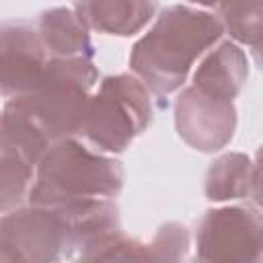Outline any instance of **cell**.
Returning a JSON list of instances; mask_svg holds the SVG:
<instances>
[{
    "label": "cell",
    "instance_id": "obj_1",
    "mask_svg": "<svg viewBox=\"0 0 263 263\" xmlns=\"http://www.w3.org/2000/svg\"><path fill=\"white\" fill-rule=\"evenodd\" d=\"M222 27L210 14L171 8L158 25L138 43L134 68L158 90H171L183 82L193 60L218 39Z\"/></svg>",
    "mask_w": 263,
    "mask_h": 263
},
{
    "label": "cell",
    "instance_id": "obj_2",
    "mask_svg": "<svg viewBox=\"0 0 263 263\" xmlns=\"http://www.w3.org/2000/svg\"><path fill=\"white\" fill-rule=\"evenodd\" d=\"M121 185L117 162L101 158L76 142H62L41 162L31 201L39 205H66L113 195Z\"/></svg>",
    "mask_w": 263,
    "mask_h": 263
},
{
    "label": "cell",
    "instance_id": "obj_3",
    "mask_svg": "<svg viewBox=\"0 0 263 263\" xmlns=\"http://www.w3.org/2000/svg\"><path fill=\"white\" fill-rule=\"evenodd\" d=\"M148 117L150 105L142 86L127 76H117L105 80L101 92L90 101L84 132L105 150H123Z\"/></svg>",
    "mask_w": 263,
    "mask_h": 263
},
{
    "label": "cell",
    "instance_id": "obj_4",
    "mask_svg": "<svg viewBox=\"0 0 263 263\" xmlns=\"http://www.w3.org/2000/svg\"><path fill=\"white\" fill-rule=\"evenodd\" d=\"M72 236L66 214L55 205L6 214L2 230L4 263H58L64 242Z\"/></svg>",
    "mask_w": 263,
    "mask_h": 263
},
{
    "label": "cell",
    "instance_id": "obj_5",
    "mask_svg": "<svg viewBox=\"0 0 263 263\" xmlns=\"http://www.w3.org/2000/svg\"><path fill=\"white\" fill-rule=\"evenodd\" d=\"M199 263H257L263 253V220L253 210L210 212L199 232Z\"/></svg>",
    "mask_w": 263,
    "mask_h": 263
},
{
    "label": "cell",
    "instance_id": "obj_6",
    "mask_svg": "<svg viewBox=\"0 0 263 263\" xmlns=\"http://www.w3.org/2000/svg\"><path fill=\"white\" fill-rule=\"evenodd\" d=\"M173 261L171 247L154 249L129 240H109L107 236L88 247L80 263H164Z\"/></svg>",
    "mask_w": 263,
    "mask_h": 263
},
{
    "label": "cell",
    "instance_id": "obj_7",
    "mask_svg": "<svg viewBox=\"0 0 263 263\" xmlns=\"http://www.w3.org/2000/svg\"><path fill=\"white\" fill-rule=\"evenodd\" d=\"M220 164L222 166H218L216 171L212 168L210 177L208 193L212 195V199H234L249 191V185L238 183H249V160H245L242 156H226L220 160Z\"/></svg>",
    "mask_w": 263,
    "mask_h": 263
},
{
    "label": "cell",
    "instance_id": "obj_8",
    "mask_svg": "<svg viewBox=\"0 0 263 263\" xmlns=\"http://www.w3.org/2000/svg\"><path fill=\"white\" fill-rule=\"evenodd\" d=\"M45 39L47 45L51 43L55 53L62 55H72V53H80V47H86V35L80 29V25L74 21V16H66V12H62V16H51L47 14L45 18Z\"/></svg>",
    "mask_w": 263,
    "mask_h": 263
},
{
    "label": "cell",
    "instance_id": "obj_9",
    "mask_svg": "<svg viewBox=\"0 0 263 263\" xmlns=\"http://www.w3.org/2000/svg\"><path fill=\"white\" fill-rule=\"evenodd\" d=\"M253 187H255L257 201L263 205V150L259 152V162H257V171H255V177H253Z\"/></svg>",
    "mask_w": 263,
    "mask_h": 263
},
{
    "label": "cell",
    "instance_id": "obj_10",
    "mask_svg": "<svg viewBox=\"0 0 263 263\" xmlns=\"http://www.w3.org/2000/svg\"><path fill=\"white\" fill-rule=\"evenodd\" d=\"M255 53H257V58H259L261 64H263V37L255 41Z\"/></svg>",
    "mask_w": 263,
    "mask_h": 263
}]
</instances>
